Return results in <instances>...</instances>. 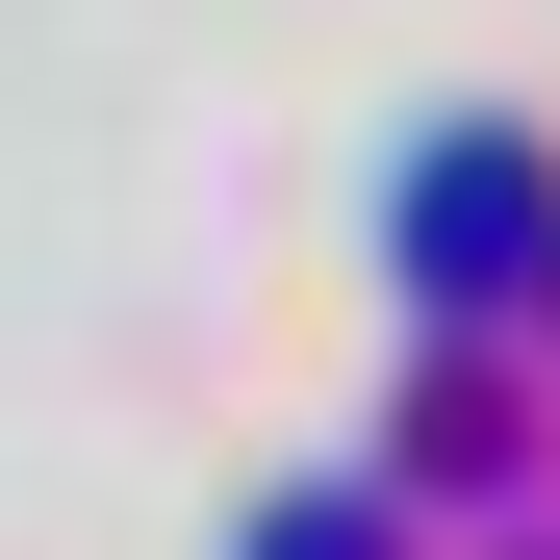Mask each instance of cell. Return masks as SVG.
Listing matches in <instances>:
<instances>
[{
  "instance_id": "2",
  "label": "cell",
  "mask_w": 560,
  "mask_h": 560,
  "mask_svg": "<svg viewBox=\"0 0 560 560\" xmlns=\"http://www.w3.org/2000/svg\"><path fill=\"white\" fill-rule=\"evenodd\" d=\"M255 560H383V510H357V485L331 510H255Z\"/></svg>"
},
{
  "instance_id": "1",
  "label": "cell",
  "mask_w": 560,
  "mask_h": 560,
  "mask_svg": "<svg viewBox=\"0 0 560 560\" xmlns=\"http://www.w3.org/2000/svg\"><path fill=\"white\" fill-rule=\"evenodd\" d=\"M535 280H560V153L535 128H433L408 153V306L485 331V306H535Z\"/></svg>"
}]
</instances>
